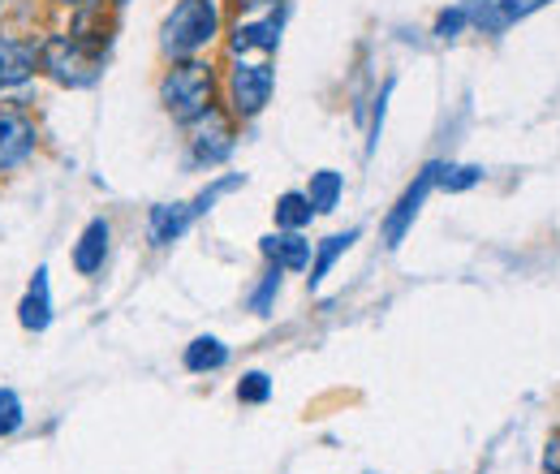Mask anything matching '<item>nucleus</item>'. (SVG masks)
Returning a JSON list of instances; mask_svg holds the SVG:
<instances>
[{
	"label": "nucleus",
	"mask_w": 560,
	"mask_h": 474,
	"mask_svg": "<svg viewBox=\"0 0 560 474\" xmlns=\"http://www.w3.org/2000/svg\"><path fill=\"white\" fill-rule=\"evenodd\" d=\"M280 0H237V9H246V13H259V9H277Z\"/></svg>",
	"instance_id": "obj_26"
},
{
	"label": "nucleus",
	"mask_w": 560,
	"mask_h": 474,
	"mask_svg": "<svg viewBox=\"0 0 560 474\" xmlns=\"http://www.w3.org/2000/svg\"><path fill=\"white\" fill-rule=\"evenodd\" d=\"M341 195H346V177H341L337 169H319V173H311L306 199H311V207H315V216H328V211H337Z\"/></svg>",
	"instance_id": "obj_15"
},
{
	"label": "nucleus",
	"mask_w": 560,
	"mask_h": 474,
	"mask_svg": "<svg viewBox=\"0 0 560 474\" xmlns=\"http://www.w3.org/2000/svg\"><path fill=\"white\" fill-rule=\"evenodd\" d=\"M104 61H108L104 48L78 39L70 31H52L48 39H39V73H48L57 86H70V91L95 86L104 78Z\"/></svg>",
	"instance_id": "obj_1"
},
{
	"label": "nucleus",
	"mask_w": 560,
	"mask_h": 474,
	"mask_svg": "<svg viewBox=\"0 0 560 474\" xmlns=\"http://www.w3.org/2000/svg\"><path fill=\"white\" fill-rule=\"evenodd\" d=\"M272 397V380L264 375V371H246L242 380H237V402L242 406H264Z\"/></svg>",
	"instance_id": "obj_19"
},
{
	"label": "nucleus",
	"mask_w": 560,
	"mask_h": 474,
	"mask_svg": "<svg viewBox=\"0 0 560 474\" xmlns=\"http://www.w3.org/2000/svg\"><path fill=\"white\" fill-rule=\"evenodd\" d=\"M220 35V9L215 0H177L173 13L160 26V48L173 61H190Z\"/></svg>",
	"instance_id": "obj_2"
},
{
	"label": "nucleus",
	"mask_w": 560,
	"mask_h": 474,
	"mask_svg": "<svg viewBox=\"0 0 560 474\" xmlns=\"http://www.w3.org/2000/svg\"><path fill=\"white\" fill-rule=\"evenodd\" d=\"M186 371H195V375H211V371H220L224 362H229V345L220 337H195L186 345Z\"/></svg>",
	"instance_id": "obj_16"
},
{
	"label": "nucleus",
	"mask_w": 560,
	"mask_h": 474,
	"mask_svg": "<svg viewBox=\"0 0 560 474\" xmlns=\"http://www.w3.org/2000/svg\"><path fill=\"white\" fill-rule=\"evenodd\" d=\"M18 324L26 333H48L52 324V280H48V268H35L22 302H18Z\"/></svg>",
	"instance_id": "obj_10"
},
{
	"label": "nucleus",
	"mask_w": 560,
	"mask_h": 474,
	"mask_svg": "<svg viewBox=\"0 0 560 474\" xmlns=\"http://www.w3.org/2000/svg\"><path fill=\"white\" fill-rule=\"evenodd\" d=\"M259 251L268 255V264L280 271H306L311 268V242L302 238V229H277L259 242Z\"/></svg>",
	"instance_id": "obj_11"
},
{
	"label": "nucleus",
	"mask_w": 560,
	"mask_h": 474,
	"mask_svg": "<svg viewBox=\"0 0 560 474\" xmlns=\"http://www.w3.org/2000/svg\"><path fill=\"white\" fill-rule=\"evenodd\" d=\"M160 104L182 126H190L199 113H208L215 104V73H211L208 61H199V57L173 61L168 73L160 78Z\"/></svg>",
	"instance_id": "obj_3"
},
{
	"label": "nucleus",
	"mask_w": 560,
	"mask_h": 474,
	"mask_svg": "<svg viewBox=\"0 0 560 474\" xmlns=\"http://www.w3.org/2000/svg\"><path fill=\"white\" fill-rule=\"evenodd\" d=\"M39 147V126L31 113L13 108V104H0V173H13L22 169Z\"/></svg>",
	"instance_id": "obj_6"
},
{
	"label": "nucleus",
	"mask_w": 560,
	"mask_h": 474,
	"mask_svg": "<svg viewBox=\"0 0 560 474\" xmlns=\"http://www.w3.org/2000/svg\"><path fill=\"white\" fill-rule=\"evenodd\" d=\"M479 182H483V169L479 164H440V177H435V186L448 190V195L475 190Z\"/></svg>",
	"instance_id": "obj_18"
},
{
	"label": "nucleus",
	"mask_w": 560,
	"mask_h": 474,
	"mask_svg": "<svg viewBox=\"0 0 560 474\" xmlns=\"http://www.w3.org/2000/svg\"><path fill=\"white\" fill-rule=\"evenodd\" d=\"M272 216H277V229H306L311 224V216H315V207L306 199V190H284L272 207Z\"/></svg>",
	"instance_id": "obj_17"
},
{
	"label": "nucleus",
	"mask_w": 560,
	"mask_h": 474,
	"mask_svg": "<svg viewBox=\"0 0 560 474\" xmlns=\"http://www.w3.org/2000/svg\"><path fill=\"white\" fill-rule=\"evenodd\" d=\"M233 142H237V135H233V113H224L220 104H211L208 113H199V117L186 126L190 164H199V169H211V164L229 160Z\"/></svg>",
	"instance_id": "obj_5"
},
{
	"label": "nucleus",
	"mask_w": 560,
	"mask_h": 474,
	"mask_svg": "<svg viewBox=\"0 0 560 474\" xmlns=\"http://www.w3.org/2000/svg\"><path fill=\"white\" fill-rule=\"evenodd\" d=\"M190 224H195L190 204H155L147 211V238H151V246H173V242H182Z\"/></svg>",
	"instance_id": "obj_12"
},
{
	"label": "nucleus",
	"mask_w": 560,
	"mask_h": 474,
	"mask_svg": "<svg viewBox=\"0 0 560 474\" xmlns=\"http://www.w3.org/2000/svg\"><path fill=\"white\" fill-rule=\"evenodd\" d=\"M440 164H444V160H431V164L422 169L419 177H415V182L406 186V195L397 199V207L388 211V220H384V246H388V251H397V246L406 242V233L415 229V216H419V211H422V204H427V195L435 190V177H440Z\"/></svg>",
	"instance_id": "obj_7"
},
{
	"label": "nucleus",
	"mask_w": 560,
	"mask_h": 474,
	"mask_svg": "<svg viewBox=\"0 0 560 474\" xmlns=\"http://www.w3.org/2000/svg\"><path fill=\"white\" fill-rule=\"evenodd\" d=\"M544 474H560V431H552V440L544 449Z\"/></svg>",
	"instance_id": "obj_25"
},
{
	"label": "nucleus",
	"mask_w": 560,
	"mask_h": 474,
	"mask_svg": "<svg viewBox=\"0 0 560 474\" xmlns=\"http://www.w3.org/2000/svg\"><path fill=\"white\" fill-rule=\"evenodd\" d=\"M280 44V13H264L255 22H237L233 39H229V53L233 57H246V53H277Z\"/></svg>",
	"instance_id": "obj_13"
},
{
	"label": "nucleus",
	"mask_w": 560,
	"mask_h": 474,
	"mask_svg": "<svg viewBox=\"0 0 560 474\" xmlns=\"http://www.w3.org/2000/svg\"><path fill=\"white\" fill-rule=\"evenodd\" d=\"M22 423H26L22 397H18L13 389H0V440L13 436V431H22Z\"/></svg>",
	"instance_id": "obj_20"
},
{
	"label": "nucleus",
	"mask_w": 560,
	"mask_h": 474,
	"mask_svg": "<svg viewBox=\"0 0 560 474\" xmlns=\"http://www.w3.org/2000/svg\"><path fill=\"white\" fill-rule=\"evenodd\" d=\"M242 182H246L242 173H233V177H220V182H211L208 190H203V195H199V199L190 204V211H195V216H203V211H211V204H215V199H224V195L242 190Z\"/></svg>",
	"instance_id": "obj_22"
},
{
	"label": "nucleus",
	"mask_w": 560,
	"mask_h": 474,
	"mask_svg": "<svg viewBox=\"0 0 560 474\" xmlns=\"http://www.w3.org/2000/svg\"><path fill=\"white\" fill-rule=\"evenodd\" d=\"M52 4H61V9H86V4H95V0H52Z\"/></svg>",
	"instance_id": "obj_27"
},
{
	"label": "nucleus",
	"mask_w": 560,
	"mask_h": 474,
	"mask_svg": "<svg viewBox=\"0 0 560 474\" xmlns=\"http://www.w3.org/2000/svg\"><path fill=\"white\" fill-rule=\"evenodd\" d=\"M277 91V69L268 61H237L229 69V113L250 122L272 104Z\"/></svg>",
	"instance_id": "obj_4"
},
{
	"label": "nucleus",
	"mask_w": 560,
	"mask_h": 474,
	"mask_svg": "<svg viewBox=\"0 0 560 474\" xmlns=\"http://www.w3.org/2000/svg\"><path fill=\"white\" fill-rule=\"evenodd\" d=\"M388 95H393V78L384 82V91H380V100H375V113H371V138H366V155H375V147H380V135H384V117H388Z\"/></svg>",
	"instance_id": "obj_23"
},
{
	"label": "nucleus",
	"mask_w": 560,
	"mask_h": 474,
	"mask_svg": "<svg viewBox=\"0 0 560 474\" xmlns=\"http://www.w3.org/2000/svg\"><path fill=\"white\" fill-rule=\"evenodd\" d=\"M277 293H280V268H268L264 271V280H259V289L250 293V311H255V315H272Z\"/></svg>",
	"instance_id": "obj_21"
},
{
	"label": "nucleus",
	"mask_w": 560,
	"mask_h": 474,
	"mask_svg": "<svg viewBox=\"0 0 560 474\" xmlns=\"http://www.w3.org/2000/svg\"><path fill=\"white\" fill-rule=\"evenodd\" d=\"M108 251H113V224L104 216L86 220V229L73 242V268H78V276H100L104 264H108Z\"/></svg>",
	"instance_id": "obj_9"
},
{
	"label": "nucleus",
	"mask_w": 560,
	"mask_h": 474,
	"mask_svg": "<svg viewBox=\"0 0 560 474\" xmlns=\"http://www.w3.org/2000/svg\"><path fill=\"white\" fill-rule=\"evenodd\" d=\"M39 73V39L0 35V91H22Z\"/></svg>",
	"instance_id": "obj_8"
},
{
	"label": "nucleus",
	"mask_w": 560,
	"mask_h": 474,
	"mask_svg": "<svg viewBox=\"0 0 560 474\" xmlns=\"http://www.w3.org/2000/svg\"><path fill=\"white\" fill-rule=\"evenodd\" d=\"M353 242H358V229H346V233L324 238V242H319V251L311 255V276H306V285H311V289H319V285H324V276L332 271V264H337V259L350 251Z\"/></svg>",
	"instance_id": "obj_14"
},
{
	"label": "nucleus",
	"mask_w": 560,
	"mask_h": 474,
	"mask_svg": "<svg viewBox=\"0 0 560 474\" xmlns=\"http://www.w3.org/2000/svg\"><path fill=\"white\" fill-rule=\"evenodd\" d=\"M466 26H470V18H466L462 4H453V9H444V13L435 18V35H440V39H457Z\"/></svg>",
	"instance_id": "obj_24"
},
{
	"label": "nucleus",
	"mask_w": 560,
	"mask_h": 474,
	"mask_svg": "<svg viewBox=\"0 0 560 474\" xmlns=\"http://www.w3.org/2000/svg\"><path fill=\"white\" fill-rule=\"evenodd\" d=\"M108 4H113V9H126V4H130V0H108Z\"/></svg>",
	"instance_id": "obj_28"
}]
</instances>
